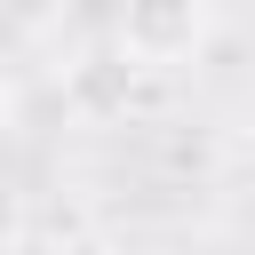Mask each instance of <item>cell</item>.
I'll return each mask as SVG.
<instances>
[{"instance_id":"cell-1","label":"cell","mask_w":255,"mask_h":255,"mask_svg":"<svg viewBox=\"0 0 255 255\" xmlns=\"http://www.w3.org/2000/svg\"><path fill=\"white\" fill-rule=\"evenodd\" d=\"M207 40V0H128L120 8V48L143 72H175L191 64Z\"/></svg>"},{"instance_id":"cell-2","label":"cell","mask_w":255,"mask_h":255,"mask_svg":"<svg viewBox=\"0 0 255 255\" xmlns=\"http://www.w3.org/2000/svg\"><path fill=\"white\" fill-rule=\"evenodd\" d=\"M135 88H143V64L128 56V48H104V56H80L72 64V80H64V104L80 112V120H128V104H135Z\"/></svg>"},{"instance_id":"cell-3","label":"cell","mask_w":255,"mask_h":255,"mask_svg":"<svg viewBox=\"0 0 255 255\" xmlns=\"http://www.w3.org/2000/svg\"><path fill=\"white\" fill-rule=\"evenodd\" d=\"M16 239H24V191H16L8 175H0V255H8Z\"/></svg>"},{"instance_id":"cell-4","label":"cell","mask_w":255,"mask_h":255,"mask_svg":"<svg viewBox=\"0 0 255 255\" xmlns=\"http://www.w3.org/2000/svg\"><path fill=\"white\" fill-rule=\"evenodd\" d=\"M48 255H128V247H120V239H104V231H64Z\"/></svg>"}]
</instances>
